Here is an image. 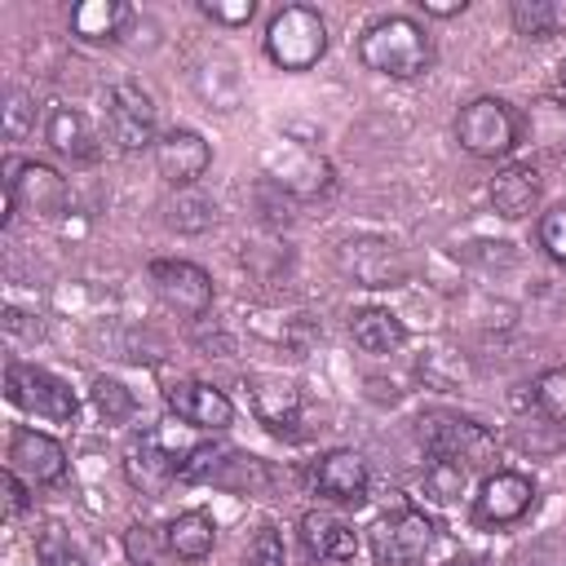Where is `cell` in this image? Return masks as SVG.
<instances>
[{"label":"cell","mask_w":566,"mask_h":566,"mask_svg":"<svg viewBox=\"0 0 566 566\" xmlns=\"http://www.w3.org/2000/svg\"><path fill=\"white\" fill-rule=\"evenodd\" d=\"M358 62L389 80H416L433 66V40L424 27L407 13H389L363 27L358 35Z\"/></svg>","instance_id":"obj_1"},{"label":"cell","mask_w":566,"mask_h":566,"mask_svg":"<svg viewBox=\"0 0 566 566\" xmlns=\"http://www.w3.org/2000/svg\"><path fill=\"white\" fill-rule=\"evenodd\" d=\"M416 438L433 460H451L460 469H486L500 460V442L486 424L460 416V411H429L416 420Z\"/></svg>","instance_id":"obj_2"},{"label":"cell","mask_w":566,"mask_h":566,"mask_svg":"<svg viewBox=\"0 0 566 566\" xmlns=\"http://www.w3.org/2000/svg\"><path fill=\"white\" fill-rule=\"evenodd\" d=\"M327 53V22L310 4H283L265 27V57L279 71H310Z\"/></svg>","instance_id":"obj_3"},{"label":"cell","mask_w":566,"mask_h":566,"mask_svg":"<svg viewBox=\"0 0 566 566\" xmlns=\"http://www.w3.org/2000/svg\"><path fill=\"white\" fill-rule=\"evenodd\" d=\"M455 142L473 159H504L522 142V115L504 97H473L455 115Z\"/></svg>","instance_id":"obj_4"},{"label":"cell","mask_w":566,"mask_h":566,"mask_svg":"<svg viewBox=\"0 0 566 566\" xmlns=\"http://www.w3.org/2000/svg\"><path fill=\"white\" fill-rule=\"evenodd\" d=\"M4 398L40 420H53V424H75V416H80L71 385L35 363H22V358L4 363Z\"/></svg>","instance_id":"obj_5"},{"label":"cell","mask_w":566,"mask_h":566,"mask_svg":"<svg viewBox=\"0 0 566 566\" xmlns=\"http://www.w3.org/2000/svg\"><path fill=\"white\" fill-rule=\"evenodd\" d=\"M102 106H106V137L115 142V150L133 155V150H155V97L137 84V80H115L106 84L102 93Z\"/></svg>","instance_id":"obj_6"},{"label":"cell","mask_w":566,"mask_h":566,"mask_svg":"<svg viewBox=\"0 0 566 566\" xmlns=\"http://www.w3.org/2000/svg\"><path fill=\"white\" fill-rule=\"evenodd\" d=\"M4 199H13L18 212L27 217H62L71 203L66 177L40 159H4Z\"/></svg>","instance_id":"obj_7"},{"label":"cell","mask_w":566,"mask_h":566,"mask_svg":"<svg viewBox=\"0 0 566 566\" xmlns=\"http://www.w3.org/2000/svg\"><path fill=\"white\" fill-rule=\"evenodd\" d=\"M336 270L345 279H354L358 287H371V292H385V287L407 283V256L398 252V243H389L380 234L345 239L336 248Z\"/></svg>","instance_id":"obj_8"},{"label":"cell","mask_w":566,"mask_h":566,"mask_svg":"<svg viewBox=\"0 0 566 566\" xmlns=\"http://www.w3.org/2000/svg\"><path fill=\"white\" fill-rule=\"evenodd\" d=\"M146 279L155 287V296L177 310L181 318H203L212 310V279L203 265L181 261V256H155L146 265Z\"/></svg>","instance_id":"obj_9"},{"label":"cell","mask_w":566,"mask_h":566,"mask_svg":"<svg viewBox=\"0 0 566 566\" xmlns=\"http://www.w3.org/2000/svg\"><path fill=\"white\" fill-rule=\"evenodd\" d=\"M433 522L420 509H394L371 526L376 566H416L433 548Z\"/></svg>","instance_id":"obj_10"},{"label":"cell","mask_w":566,"mask_h":566,"mask_svg":"<svg viewBox=\"0 0 566 566\" xmlns=\"http://www.w3.org/2000/svg\"><path fill=\"white\" fill-rule=\"evenodd\" d=\"M535 509V482L517 469H495L482 478L478 500H473V517L482 526H513Z\"/></svg>","instance_id":"obj_11"},{"label":"cell","mask_w":566,"mask_h":566,"mask_svg":"<svg viewBox=\"0 0 566 566\" xmlns=\"http://www.w3.org/2000/svg\"><path fill=\"white\" fill-rule=\"evenodd\" d=\"M243 389H248L252 416H256L274 438H296V424H301V394H296L292 380L252 371V376H243Z\"/></svg>","instance_id":"obj_12"},{"label":"cell","mask_w":566,"mask_h":566,"mask_svg":"<svg viewBox=\"0 0 566 566\" xmlns=\"http://www.w3.org/2000/svg\"><path fill=\"white\" fill-rule=\"evenodd\" d=\"M4 469L31 478V482H62L66 478V447L31 424H13L9 429V451H4Z\"/></svg>","instance_id":"obj_13"},{"label":"cell","mask_w":566,"mask_h":566,"mask_svg":"<svg viewBox=\"0 0 566 566\" xmlns=\"http://www.w3.org/2000/svg\"><path fill=\"white\" fill-rule=\"evenodd\" d=\"M208 164H212V146L195 128H168V133H159V142H155V168H159V177L168 186L190 190L208 172Z\"/></svg>","instance_id":"obj_14"},{"label":"cell","mask_w":566,"mask_h":566,"mask_svg":"<svg viewBox=\"0 0 566 566\" xmlns=\"http://www.w3.org/2000/svg\"><path fill=\"white\" fill-rule=\"evenodd\" d=\"M40 128H44V142H49L53 155H62V159H71V164H97V159H102L97 128L88 124L84 111L66 106V102H53V106L44 111Z\"/></svg>","instance_id":"obj_15"},{"label":"cell","mask_w":566,"mask_h":566,"mask_svg":"<svg viewBox=\"0 0 566 566\" xmlns=\"http://www.w3.org/2000/svg\"><path fill=\"white\" fill-rule=\"evenodd\" d=\"M164 398H168L172 416L186 420V424H195V429L221 433V429H230V420H234V402H230L217 385H208V380H172V385L164 389Z\"/></svg>","instance_id":"obj_16"},{"label":"cell","mask_w":566,"mask_h":566,"mask_svg":"<svg viewBox=\"0 0 566 566\" xmlns=\"http://www.w3.org/2000/svg\"><path fill=\"white\" fill-rule=\"evenodd\" d=\"M314 491L332 504H363L367 500V486H371V473H367V460L358 451H327L314 460V473H310Z\"/></svg>","instance_id":"obj_17"},{"label":"cell","mask_w":566,"mask_h":566,"mask_svg":"<svg viewBox=\"0 0 566 566\" xmlns=\"http://www.w3.org/2000/svg\"><path fill=\"white\" fill-rule=\"evenodd\" d=\"M124 473H128V482H133L142 495H159V491L181 473V460L159 442L155 429H146V433L133 438V447H128V455H124Z\"/></svg>","instance_id":"obj_18"},{"label":"cell","mask_w":566,"mask_h":566,"mask_svg":"<svg viewBox=\"0 0 566 566\" xmlns=\"http://www.w3.org/2000/svg\"><path fill=\"white\" fill-rule=\"evenodd\" d=\"M270 181L287 195H323L332 186V164L305 146H283L274 159H270Z\"/></svg>","instance_id":"obj_19"},{"label":"cell","mask_w":566,"mask_h":566,"mask_svg":"<svg viewBox=\"0 0 566 566\" xmlns=\"http://www.w3.org/2000/svg\"><path fill=\"white\" fill-rule=\"evenodd\" d=\"M301 544H305L310 557L340 566V562H354V553H358V531H354L345 517H336V513L310 509V513L301 517Z\"/></svg>","instance_id":"obj_20"},{"label":"cell","mask_w":566,"mask_h":566,"mask_svg":"<svg viewBox=\"0 0 566 566\" xmlns=\"http://www.w3.org/2000/svg\"><path fill=\"white\" fill-rule=\"evenodd\" d=\"M539 195H544V181H539L535 164H509L491 177V208L509 221L531 217L539 208Z\"/></svg>","instance_id":"obj_21"},{"label":"cell","mask_w":566,"mask_h":566,"mask_svg":"<svg viewBox=\"0 0 566 566\" xmlns=\"http://www.w3.org/2000/svg\"><path fill=\"white\" fill-rule=\"evenodd\" d=\"M349 336L363 354H394V349H402L407 327H402L398 314H389L380 305H363V310L349 314Z\"/></svg>","instance_id":"obj_22"},{"label":"cell","mask_w":566,"mask_h":566,"mask_svg":"<svg viewBox=\"0 0 566 566\" xmlns=\"http://www.w3.org/2000/svg\"><path fill=\"white\" fill-rule=\"evenodd\" d=\"M164 544H168L181 562H203V557L212 553V544H217V522H212L208 513H199V509L177 513V517L168 522V531H164Z\"/></svg>","instance_id":"obj_23"},{"label":"cell","mask_w":566,"mask_h":566,"mask_svg":"<svg viewBox=\"0 0 566 566\" xmlns=\"http://www.w3.org/2000/svg\"><path fill=\"white\" fill-rule=\"evenodd\" d=\"M128 18H133V9L124 0H84L71 9V31L80 40L97 44V40H115L128 27Z\"/></svg>","instance_id":"obj_24"},{"label":"cell","mask_w":566,"mask_h":566,"mask_svg":"<svg viewBox=\"0 0 566 566\" xmlns=\"http://www.w3.org/2000/svg\"><path fill=\"white\" fill-rule=\"evenodd\" d=\"M509 22H513V31L522 40L544 44V40L566 31V4L562 0H513L509 4Z\"/></svg>","instance_id":"obj_25"},{"label":"cell","mask_w":566,"mask_h":566,"mask_svg":"<svg viewBox=\"0 0 566 566\" xmlns=\"http://www.w3.org/2000/svg\"><path fill=\"white\" fill-rule=\"evenodd\" d=\"M522 133L535 146H544L548 155H562L566 150V106L562 102H548V97L531 102V111L522 115Z\"/></svg>","instance_id":"obj_26"},{"label":"cell","mask_w":566,"mask_h":566,"mask_svg":"<svg viewBox=\"0 0 566 566\" xmlns=\"http://www.w3.org/2000/svg\"><path fill=\"white\" fill-rule=\"evenodd\" d=\"M93 407L102 411L106 424H124V420L137 416V398H133V389L119 385L115 376H97V380H93Z\"/></svg>","instance_id":"obj_27"},{"label":"cell","mask_w":566,"mask_h":566,"mask_svg":"<svg viewBox=\"0 0 566 566\" xmlns=\"http://www.w3.org/2000/svg\"><path fill=\"white\" fill-rule=\"evenodd\" d=\"M35 562H40V566H88L84 553L75 548V539H71L57 522H44V526L35 531Z\"/></svg>","instance_id":"obj_28"},{"label":"cell","mask_w":566,"mask_h":566,"mask_svg":"<svg viewBox=\"0 0 566 566\" xmlns=\"http://www.w3.org/2000/svg\"><path fill=\"white\" fill-rule=\"evenodd\" d=\"M531 398H535V411H539L544 420H553V424L566 429V367L539 371L535 385H531Z\"/></svg>","instance_id":"obj_29"},{"label":"cell","mask_w":566,"mask_h":566,"mask_svg":"<svg viewBox=\"0 0 566 566\" xmlns=\"http://www.w3.org/2000/svg\"><path fill=\"white\" fill-rule=\"evenodd\" d=\"M164 212H168L164 221H168L172 230H181V234H199V230H208V226L217 221V208H212V199H203V195H177Z\"/></svg>","instance_id":"obj_30"},{"label":"cell","mask_w":566,"mask_h":566,"mask_svg":"<svg viewBox=\"0 0 566 566\" xmlns=\"http://www.w3.org/2000/svg\"><path fill=\"white\" fill-rule=\"evenodd\" d=\"M234 451L230 447H217V442H199V447H190L186 451V460H181V482H212L221 469H226V460H230Z\"/></svg>","instance_id":"obj_31"},{"label":"cell","mask_w":566,"mask_h":566,"mask_svg":"<svg viewBox=\"0 0 566 566\" xmlns=\"http://www.w3.org/2000/svg\"><path fill=\"white\" fill-rule=\"evenodd\" d=\"M464 478H469V469H460V464H451V460H433V455H429V464H424V491H429L433 500H442V504L464 491Z\"/></svg>","instance_id":"obj_32"},{"label":"cell","mask_w":566,"mask_h":566,"mask_svg":"<svg viewBox=\"0 0 566 566\" xmlns=\"http://www.w3.org/2000/svg\"><path fill=\"white\" fill-rule=\"evenodd\" d=\"M35 128V97L27 88H9L4 93V137L22 142Z\"/></svg>","instance_id":"obj_33"},{"label":"cell","mask_w":566,"mask_h":566,"mask_svg":"<svg viewBox=\"0 0 566 566\" xmlns=\"http://www.w3.org/2000/svg\"><path fill=\"white\" fill-rule=\"evenodd\" d=\"M535 239H539V248H544V252H548L557 265H566V203H557V208L539 212Z\"/></svg>","instance_id":"obj_34"},{"label":"cell","mask_w":566,"mask_h":566,"mask_svg":"<svg viewBox=\"0 0 566 566\" xmlns=\"http://www.w3.org/2000/svg\"><path fill=\"white\" fill-rule=\"evenodd\" d=\"M239 566H283V539H279V531H274V526H261V531L248 539Z\"/></svg>","instance_id":"obj_35"},{"label":"cell","mask_w":566,"mask_h":566,"mask_svg":"<svg viewBox=\"0 0 566 566\" xmlns=\"http://www.w3.org/2000/svg\"><path fill=\"white\" fill-rule=\"evenodd\" d=\"M199 13L221 27H248L256 13V0H199Z\"/></svg>","instance_id":"obj_36"},{"label":"cell","mask_w":566,"mask_h":566,"mask_svg":"<svg viewBox=\"0 0 566 566\" xmlns=\"http://www.w3.org/2000/svg\"><path fill=\"white\" fill-rule=\"evenodd\" d=\"M124 548H128L133 562H142V566H159V544H155V531H150V526H128Z\"/></svg>","instance_id":"obj_37"},{"label":"cell","mask_w":566,"mask_h":566,"mask_svg":"<svg viewBox=\"0 0 566 566\" xmlns=\"http://www.w3.org/2000/svg\"><path fill=\"white\" fill-rule=\"evenodd\" d=\"M4 495H9V513H13V517L31 509V491H27L22 473H13V469H4Z\"/></svg>","instance_id":"obj_38"},{"label":"cell","mask_w":566,"mask_h":566,"mask_svg":"<svg viewBox=\"0 0 566 566\" xmlns=\"http://www.w3.org/2000/svg\"><path fill=\"white\" fill-rule=\"evenodd\" d=\"M420 9H424V18H455L469 9V0H420Z\"/></svg>","instance_id":"obj_39"},{"label":"cell","mask_w":566,"mask_h":566,"mask_svg":"<svg viewBox=\"0 0 566 566\" xmlns=\"http://www.w3.org/2000/svg\"><path fill=\"white\" fill-rule=\"evenodd\" d=\"M27 318L31 314H22V310H4V332L9 336H18V332L22 336H40V323H27Z\"/></svg>","instance_id":"obj_40"},{"label":"cell","mask_w":566,"mask_h":566,"mask_svg":"<svg viewBox=\"0 0 566 566\" xmlns=\"http://www.w3.org/2000/svg\"><path fill=\"white\" fill-rule=\"evenodd\" d=\"M442 566H491L482 553H455V557H447Z\"/></svg>","instance_id":"obj_41"},{"label":"cell","mask_w":566,"mask_h":566,"mask_svg":"<svg viewBox=\"0 0 566 566\" xmlns=\"http://www.w3.org/2000/svg\"><path fill=\"white\" fill-rule=\"evenodd\" d=\"M557 88H562V97H566V57H562V66H557Z\"/></svg>","instance_id":"obj_42"}]
</instances>
